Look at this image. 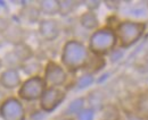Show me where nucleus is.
Returning <instances> with one entry per match:
<instances>
[{
    "instance_id": "obj_1",
    "label": "nucleus",
    "mask_w": 148,
    "mask_h": 120,
    "mask_svg": "<svg viewBox=\"0 0 148 120\" xmlns=\"http://www.w3.org/2000/svg\"><path fill=\"white\" fill-rule=\"evenodd\" d=\"M0 83L2 86L8 87V88L15 87L18 84V76L16 75V71H14V70L5 71L0 77Z\"/></svg>"
},
{
    "instance_id": "obj_2",
    "label": "nucleus",
    "mask_w": 148,
    "mask_h": 120,
    "mask_svg": "<svg viewBox=\"0 0 148 120\" xmlns=\"http://www.w3.org/2000/svg\"><path fill=\"white\" fill-rule=\"evenodd\" d=\"M7 28V23L3 18H0V33H2Z\"/></svg>"
},
{
    "instance_id": "obj_3",
    "label": "nucleus",
    "mask_w": 148,
    "mask_h": 120,
    "mask_svg": "<svg viewBox=\"0 0 148 120\" xmlns=\"http://www.w3.org/2000/svg\"><path fill=\"white\" fill-rule=\"evenodd\" d=\"M0 67H1V60H0Z\"/></svg>"
}]
</instances>
